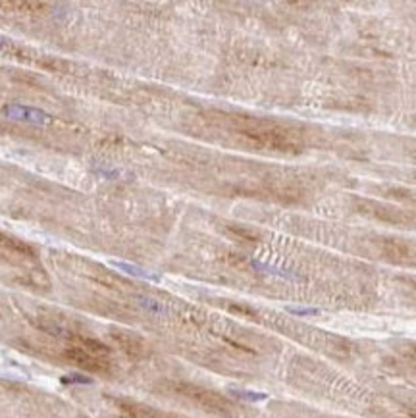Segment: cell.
Listing matches in <instances>:
<instances>
[{"label":"cell","instance_id":"cell-3","mask_svg":"<svg viewBox=\"0 0 416 418\" xmlns=\"http://www.w3.org/2000/svg\"><path fill=\"white\" fill-rule=\"evenodd\" d=\"M231 393L239 399H245V401H251V403H258V401H264L268 399L266 393H256V391H247V389H231Z\"/></svg>","mask_w":416,"mask_h":418},{"label":"cell","instance_id":"cell-2","mask_svg":"<svg viewBox=\"0 0 416 418\" xmlns=\"http://www.w3.org/2000/svg\"><path fill=\"white\" fill-rule=\"evenodd\" d=\"M112 266L122 270V272H126L129 276H133V278H141V280H149V282H158L160 280L158 276H154V274H151V272H147V270H143L139 266L128 264V262H112Z\"/></svg>","mask_w":416,"mask_h":418},{"label":"cell","instance_id":"cell-5","mask_svg":"<svg viewBox=\"0 0 416 418\" xmlns=\"http://www.w3.org/2000/svg\"><path fill=\"white\" fill-rule=\"evenodd\" d=\"M62 384H83V386H87V384H91V378L81 376V374H69V376L62 378Z\"/></svg>","mask_w":416,"mask_h":418},{"label":"cell","instance_id":"cell-1","mask_svg":"<svg viewBox=\"0 0 416 418\" xmlns=\"http://www.w3.org/2000/svg\"><path fill=\"white\" fill-rule=\"evenodd\" d=\"M4 114L12 120H20V122H29V124H44L48 122V114L37 110V108H27L22 104H8L4 108Z\"/></svg>","mask_w":416,"mask_h":418},{"label":"cell","instance_id":"cell-6","mask_svg":"<svg viewBox=\"0 0 416 418\" xmlns=\"http://www.w3.org/2000/svg\"><path fill=\"white\" fill-rule=\"evenodd\" d=\"M2 46H4V41H2V39H0V50H2Z\"/></svg>","mask_w":416,"mask_h":418},{"label":"cell","instance_id":"cell-4","mask_svg":"<svg viewBox=\"0 0 416 418\" xmlns=\"http://www.w3.org/2000/svg\"><path fill=\"white\" fill-rule=\"evenodd\" d=\"M287 312L295 316H318L320 314L318 308H299V307H287Z\"/></svg>","mask_w":416,"mask_h":418}]
</instances>
